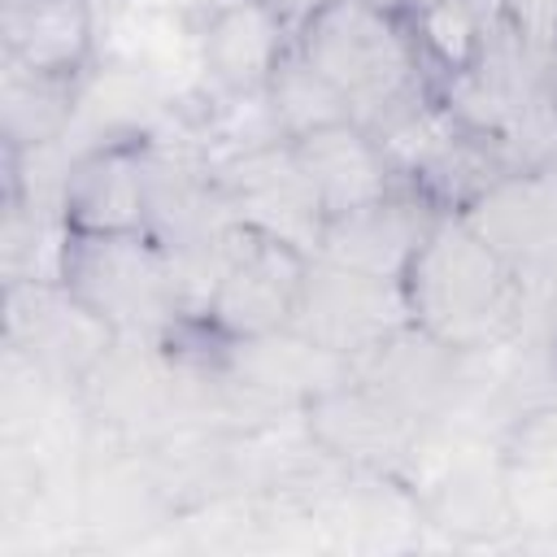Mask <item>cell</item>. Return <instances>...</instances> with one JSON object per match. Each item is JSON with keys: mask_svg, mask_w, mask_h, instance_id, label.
Wrapping results in <instances>:
<instances>
[{"mask_svg": "<svg viewBox=\"0 0 557 557\" xmlns=\"http://www.w3.org/2000/svg\"><path fill=\"white\" fill-rule=\"evenodd\" d=\"M470 352H457L422 326L405 322L400 331L352 357V379H361L370 392L431 431L461 405L470 387Z\"/></svg>", "mask_w": 557, "mask_h": 557, "instance_id": "9c48e42d", "label": "cell"}, {"mask_svg": "<svg viewBox=\"0 0 557 557\" xmlns=\"http://www.w3.org/2000/svg\"><path fill=\"white\" fill-rule=\"evenodd\" d=\"M261 4H265V9H270V13H274V17L296 35L313 13H322V9H326V4H335V0H261Z\"/></svg>", "mask_w": 557, "mask_h": 557, "instance_id": "ffe728a7", "label": "cell"}, {"mask_svg": "<svg viewBox=\"0 0 557 557\" xmlns=\"http://www.w3.org/2000/svg\"><path fill=\"white\" fill-rule=\"evenodd\" d=\"M309 257L313 252L278 235L239 226L222 257L213 292L200 309L205 331L218 339H252V335L287 331L300 305Z\"/></svg>", "mask_w": 557, "mask_h": 557, "instance_id": "5b68a950", "label": "cell"}, {"mask_svg": "<svg viewBox=\"0 0 557 557\" xmlns=\"http://www.w3.org/2000/svg\"><path fill=\"white\" fill-rule=\"evenodd\" d=\"M296 44L352 104V122L361 126H374L400 104L440 91V74L426 61L413 22L370 0L326 4L296 30Z\"/></svg>", "mask_w": 557, "mask_h": 557, "instance_id": "3957f363", "label": "cell"}, {"mask_svg": "<svg viewBox=\"0 0 557 557\" xmlns=\"http://www.w3.org/2000/svg\"><path fill=\"white\" fill-rule=\"evenodd\" d=\"M400 287L409 322L457 352L479 357L518 335L522 283L461 213H444L435 222Z\"/></svg>", "mask_w": 557, "mask_h": 557, "instance_id": "7a4b0ae2", "label": "cell"}, {"mask_svg": "<svg viewBox=\"0 0 557 557\" xmlns=\"http://www.w3.org/2000/svg\"><path fill=\"white\" fill-rule=\"evenodd\" d=\"M265 104H270L274 126H278L287 139L352 117V104H348V100L335 91V83L300 52L296 35L287 39V48L278 52V61H274V70H270V78H265Z\"/></svg>", "mask_w": 557, "mask_h": 557, "instance_id": "ac0fdd59", "label": "cell"}, {"mask_svg": "<svg viewBox=\"0 0 557 557\" xmlns=\"http://www.w3.org/2000/svg\"><path fill=\"white\" fill-rule=\"evenodd\" d=\"M213 361L252 396H261L270 409L305 418V405L331 392L352 374V361L305 339L300 331H270L252 339H218L213 335Z\"/></svg>", "mask_w": 557, "mask_h": 557, "instance_id": "7c38bea8", "label": "cell"}, {"mask_svg": "<svg viewBox=\"0 0 557 557\" xmlns=\"http://www.w3.org/2000/svg\"><path fill=\"white\" fill-rule=\"evenodd\" d=\"M405 322H409V300L400 278H379L344 261H331L322 252L309 257L292 331L352 361L357 352L374 348Z\"/></svg>", "mask_w": 557, "mask_h": 557, "instance_id": "8992f818", "label": "cell"}, {"mask_svg": "<svg viewBox=\"0 0 557 557\" xmlns=\"http://www.w3.org/2000/svg\"><path fill=\"white\" fill-rule=\"evenodd\" d=\"M509 30L540 57H553L557 48V0H496Z\"/></svg>", "mask_w": 557, "mask_h": 557, "instance_id": "d6986e66", "label": "cell"}, {"mask_svg": "<svg viewBox=\"0 0 557 557\" xmlns=\"http://www.w3.org/2000/svg\"><path fill=\"white\" fill-rule=\"evenodd\" d=\"M553 174H557V161H553Z\"/></svg>", "mask_w": 557, "mask_h": 557, "instance_id": "7402d4cb", "label": "cell"}, {"mask_svg": "<svg viewBox=\"0 0 557 557\" xmlns=\"http://www.w3.org/2000/svg\"><path fill=\"white\" fill-rule=\"evenodd\" d=\"M370 4H379V9H387V13H396V17H405V22H413V17L431 13V9L444 4V0H370Z\"/></svg>", "mask_w": 557, "mask_h": 557, "instance_id": "44dd1931", "label": "cell"}, {"mask_svg": "<svg viewBox=\"0 0 557 557\" xmlns=\"http://www.w3.org/2000/svg\"><path fill=\"white\" fill-rule=\"evenodd\" d=\"M83 100V78L74 74H39L26 65L4 61V152L22 157L65 135L74 109Z\"/></svg>", "mask_w": 557, "mask_h": 557, "instance_id": "e0dca14e", "label": "cell"}, {"mask_svg": "<svg viewBox=\"0 0 557 557\" xmlns=\"http://www.w3.org/2000/svg\"><path fill=\"white\" fill-rule=\"evenodd\" d=\"M292 148H296V161L309 174L326 218L348 213L357 205H370V200H379V196H387L392 187L405 183L396 174L387 148L352 117L318 126L309 135H296Z\"/></svg>", "mask_w": 557, "mask_h": 557, "instance_id": "9a60e30c", "label": "cell"}, {"mask_svg": "<svg viewBox=\"0 0 557 557\" xmlns=\"http://www.w3.org/2000/svg\"><path fill=\"white\" fill-rule=\"evenodd\" d=\"M444 213L448 209H440L422 187L400 183L370 205L326 218L318 252L379 278H405L409 261L418 257V248L426 244V235Z\"/></svg>", "mask_w": 557, "mask_h": 557, "instance_id": "8fae6325", "label": "cell"}, {"mask_svg": "<svg viewBox=\"0 0 557 557\" xmlns=\"http://www.w3.org/2000/svg\"><path fill=\"white\" fill-rule=\"evenodd\" d=\"M305 435L339 466L348 470H396L418 444L426 440V426L405 418L396 405H387L379 392H370L361 379H344L318 400L305 405Z\"/></svg>", "mask_w": 557, "mask_h": 557, "instance_id": "30bf717a", "label": "cell"}, {"mask_svg": "<svg viewBox=\"0 0 557 557\" xmlns=\"http://www.w3.org/2000/svg\"><path fill=\"white\" fill-rule=\"evenodd\" d=\"M213 174H218L239 226H252V231L287 239L305 252H318L326 209H322L309 174L300 170L292 139H265V144L213 157Z\"/></svg>", "mask_w": 557, "mask_h": 557, "instance_id": "52a82bcc", "label": "cell"}, {"mask_svg": "<svg viewBox=\"0 0 557 557\" xmlns=\"http://www.w3.org/2000/svg\"><path fill=\"white\" fill-rule=\"evenodd\" d=\"M4 61L39 74H87L96 44L91 0H4Z\"/></svg>", "mask_w": 557, "mask_h": 557, "instance_id": "2e32d148", "label": "cell"}, {"mask_svg": "<svg viewBox=\"0 0 557 557\" xmlns=\"http://www.w3.org/2000/svg\"><path fill=\"white\" fill-rule=\"evenodd\" d=\"M4 339H9V352L30 361V370L52 374L57 383L78 387L91 374V366L122 335H113L96 313H87L48 274V278H17V283H9Z\"/></svg>", "mask_w": 557, "mask_h": 557, "instance_id": "ba28073f", "label": "cell"}, {"mask_svg": "<svg viewBox=\"0 0 557 557\" xmlns=\"http://www.w3.org/2000/svg\"><path fill=\"white\" fill-rule=\"evenodd\" d=\"M148 131L104 135L74 157L61 178V226L70 231H144L148 200Z\"/></svg>", "mask_w": 557, "mask_h": 557, "instance_id": "4fadbf2b", "label": "cell"}, {"mask_svg": "<svg viewBox=\"0 0 557 557\" xmlns=\"http://www.w3.org/2000/svg\"><path fill=\"white\" fill-rule=\"evenodd\" d=\"M287 39L292 30L261 0H213L196 35L209 100L261 96Z\"/></svg>", "mask_w": 557, "mask_h": 557, "instance_id": "5bb4252c", "label": "cell"}, {"mask_svg": "<svg viewBox=\"0 0 557 557\" xmlns=\"http://www.w3.org/2000/svg\"><path fill=\"white\" fill-rule=\"evenodd\" d=\"M144 231L165 248L174 261L187 300L200 318L222 257L239 231L231 200L213 174V157L187 139H148V200H144Z\"/></svg>", "mask_w": 557, "mask_h": 557, "instance_id": "277c9868", "label": "cell"}, {"mask_svg": "<svg viewBox=\"0 0 557 557\" xmlns=\"http://www.w3.org/2000/svg\"><path fill=\"white\" fill-rule=\"evenodd\" d=\"M52 278L122 339L170 344L200 322L174 261L148 231L61 226Z\"/></svg>", "mask_w": 557, "mask_h": 557, "instance_id": "6da1fadb", "label": "cell"}]
</instances>
